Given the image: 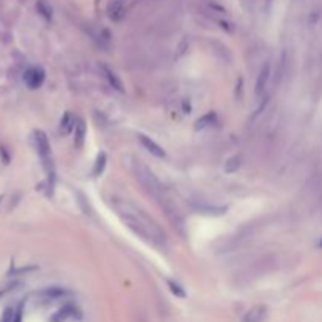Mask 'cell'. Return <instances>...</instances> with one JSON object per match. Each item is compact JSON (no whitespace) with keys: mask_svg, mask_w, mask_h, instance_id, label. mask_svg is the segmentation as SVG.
Wrapping results in <instances>:
<instances>
[{"mask_svg":"<svg viewBox=\"0 0 322 322\" xmlns=\"http://www.w3.org/2000/svg\"><path fill=\"white\" fill-rule=\"evenodd\" d=\"M266 316H267V308L264 305H256L244 314L242 322H264Z\"/></svg>","mask_w":322,"mask_h":322,"instance_id":"cell-8","label":"cell"},{"mask_svg":"<svg viewBox=\"0 0 322 322\" xmlns=\"http://www.w3.org/2000/svg\"><path fill=\"white\" fill-rule=\"evenodd\" d=\"M46 76H44V71L38 66H33V68H29L26 71V74H24V82H26V85L32 90H36L43 85Z\"/></svg>","mask_w":322,"mask_h":322,"instance_id":"cell-4","label":"cell"},{"mask_svg":"<svg viewBox=\"0 0 322 322\" xmlns=\"http://www.w3.org/2000/svg\"><path fill=\"white\" fill-rule=\"evenodd\" d=\"M167 285H168V288H170V291H171V294H175L176 297H179V299H186V291H184V288L179 285V283H176V281H173V280H167Z\"/></svg>","mask_w":322,"mask_h":322,"instance_id":"cell-16","label":"cell"},{"mask_svg":"<svg viewBox=\"0 0 322 322\" xmlns=\"http://www.w3.org/2000/svg\"><path fill=\"white\" fill-rule=\"evenodd\" d=\"M74 314H76V307L65 305L60 310H57L51 317H49V322H65L66 319L72 317Z\"/></svg>","mask_w":322,"mask_h":322,"instance_id":"cell-10","label":"cell"},{"mask_svg":"<svg viewBox=\"0 0 322 322\" xmlns=\"http://www.w3.org/2000/svg\"><path fill=\"white\" fill-rule=\"evenodd\" d=\"M11 319H13V310L8 308V310L5 311L4 317H2V322H11Z\"/></svg>","mask_w":322,"mask_h":322,"instance_id":"cell-17","label":"cell"},{"mask_svg":"<svg viewBox=\"0 0 322 322\" xmlns=\"http://www.w3.org/2000/svg\"><path fill=\"white\" fill-rule=\"evenodd\" d=\"M239 167H240V156H231L227 162H225V167H224V170H225V173H236L237 170H239Z\"/></svg>","mask_w":322,"mask_h":322,"instance_id":"cell-15","label":"cell"},{"mask_svg":"<svg viewBox=\"0 0 322 322\" xmlns=\"http://www.w3.org/2000/svg\"><path fill=\"white\" fill-rule=\"evenodd\" d=\"M138 140H140V143H142V146L145 148V150L150 153V154H153V156H156V157H165V150L160 146V145H157L153 138H150V137H146V135H138Z\"/></svg>","mask_w":322,"mask_h":322,"instance_id":"cell-7","label":"cell"},{"mask_svg":"<svg viewBox=\"0 0 322 322\" xmlns=\"http://www.w3.org/2000/svg\"><path fill=\"white\" fill-rule=\"evenodd\" d=\"M319 249H322V240L319 242Z\"/></svg>","mask_w":322,"mask_h":322,"instance_id":"cell-19","label":"cell"},{"mask_svg":"<svg viewBox=\"0 0 322 322\" xmlns=\"http://www.w3.org/2000/svg\"><path fill=\"white\" fill-rule=\"evenodd\" d=\"M33 140H35V146H36V151L39 154V159L43 162V167L47 171V176L54 183V160H52L51 142H49L47 135L43 131H35Z\"/></svg>","mask_w":322,"mask_h":322,"instance_id":"cell-2","label":"cell"},{"mask_svg":"<svg viewBox=\"0 0 322 322\" xmlns=\"http://www.w3.org/2000/svg\"><path fill=\"white\" fill-rule=\"evenodd\" d=\"M270 72H272V68H270V63H264V66L261 68L258 77H256V85H255V94L256 97H261L267 88V84H269V79H270Z\"/></svg>","mask_w":322,"mask_h":322,"instance_id":"cell-5","label":"cell"},{"mask_svg":"<svg viewBox=\"0 0 322 322\" xmlns=\"http://www.w3.org/2000/svg\"><path fill=\"white\" fill-rule=\"evenodd\" d=\"M135 173H137V178L140 179V183L145 186V189L150 192V193H153L156 198H164L162 196V193H164V189H162V186H160V183H159V179L154 176V173L148 168V167H145L143 164H140V162H137V165H135Z\"/></svg>","mask_w":322,"mask_h":322,"instance_id":"cell-3","label":"cell"},{"mask_svg":"<svg viewBox=\"0 0 322 322\" xmlns=\"http://www.w3.org/2000/svg\"><path fill=\"white\" fill-rule=\"evenodd\" d=\"M125 13H126L125 0H110L109 7H107V14L112 21L119 22L123 17H125Z\"/></svg>","mask_w":322,"mask_h":322,"instance_id":"cell-6","label":"cell"},{"mask_svg":"<svg viewBox=\"0 0 322 322\" xmlns=\"http://www.w3.org/2000/svg\"><path fill=\"white\" fill-rule=\"evenodd\" d=\"M7 291H8V289H0V299H2V295H4Z\"/></svg>","mask_w":322,"mask_h":322,"instance_id":"cell-18","label":"cell"},{"mask_svg":"<svg viewBox=\"0 0 322 322\" xmlns=\"http://www.w3.org/2000/svg\"><path fill=\"white\" fill-rule=\"evenodd\" d=\"M85 137H87L85 121L82 118H76V126H74V143H76L77 148H82L84 146Z\"/></svg>","mask_w":322,"mask_h":322,"instance_id":"cell-9","label":"cell"},{"mask_svg":"<svg viewBox=\"0 0 322 322\" xmlns=\"http://www.w3.org/2000/svg\"><path fill=\"white\" fill-rule=\"evenodd\" d=\"M110 205L116 211L118 217L126 224V227L132 230L137 236L160 250L167 249L165 233L150 215H146L142 209H138L125 198H112Z\"/></svg>","mask_w":322,"mask_h":322,"instance_id":"cell-1","label":"cell"},{"mask_svg":"<svg viewBox=\"0 0 322 322\" xmlns=\"http://www.w3.org/2000/svg\"><path fill=\"white\" fill-rule=\"evenodd\" d=\"M106 164H107V154L103 151V153H99L97 157H96V162H94V167H93V175L94 176L101 175V173L104 171V168H106Z\"/></svg>","mask_w":322,"mask_h":322,"instance_id":"cell-14","label":"cell"},{"mask_svg":"<svg viewBox=\"0 0 322 322\" xmlns=\"http://www.w3.org/2000/svg\"><path fill=\"white\" fill-rule=\"evenodd\" d=\"M74 126H76V118L72 116L71 112H66L63 115V118L60 119V132H62V135H69L71 131H74Z\"/></svg>","mask_w":322,"mask_h":322,"instance_id":"cell-12","label":"cell"},{"mask_svg":"<svg viewBox=\"0 0 322 322\" xmlns=\"http://www.w3.org/2000/svg\"><path fill=\"white\" fill-rule=\"evenodd\" d=\"M217 123V115L214 113V112H209V113H206V115H203L202 118H198L196 121H195V129H206V128H211V126H214Z\"/></svg>","mask_w":322,"mask_h":322,"instance_id":"cell-13","label":"cell"},{"mask_svg":"<svg viewBox=\"0 0 322 322\" xmlns=\"http://www.w3.org/2000/svg\"><path fill=\"white\" fill-rule=\"evenodd\" d=\"M103 72H104V76H106V79H107V82L116 90V91H125V85H123V82H121V79L116 76V72L112 69V68H109V66H103Z\"/></svg>","mask_w":322,"mask_h":322,"instance_id":"cell-11","label":"cell"}]
</instances>
